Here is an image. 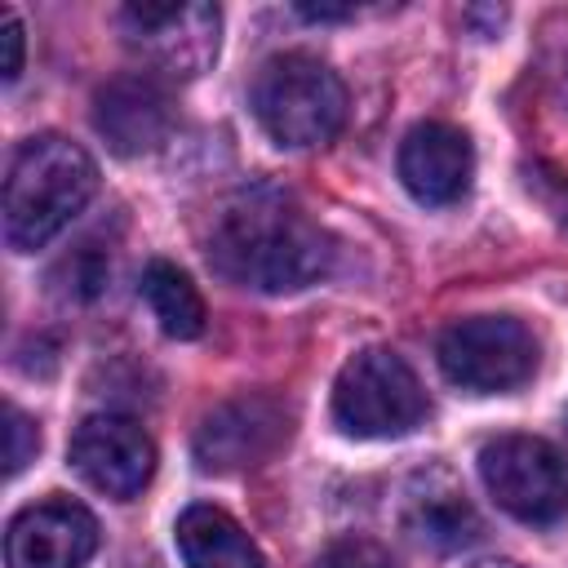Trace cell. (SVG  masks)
Masks as SVG:
<instances>
[{
  "instance_id": "1",
  "label": "cell",
  "mask_w": 568,
  "mask_h": 568,
  "mask_svg": "<svg viewBox=\"0 0 568 568\" xmlns=\"http://www.w3.org/2000/svg\"><path fill=\"white\" fill-rule=\"evenodd\" d=\"M333 262L328 235L280 186H244L209 222V266L257 293H297Z\"/></svg>"
},
{
  "instance_id": "2",
  "label": "cell",
  "mask_w": 568,
  "mask_h": 568,
  "mask_svg": "<svg viewBox=\"0 0 568 568\" xmlns=\"http://www.w3.org/2000/svg\"><path fill=\"white\" fill-rule=\"evenodd\" d=\"M98 191L93 155L62 138L36 133L27 138L4 173V240L13 253L44 248Z\"/></svg>"
},
{
  "instance_id": "3",
  "label": "cell",
  "mask_w": 568,
  "mask_h": 568,
  "mask_svg": "<svg viewBox=\"0 0 568 568\" xmlns=\"http://www.w3.org/2000/svg\"><path fill=\"white\" fill-rule=\"evenodd\" d=\"M248 106L271 142L288 151L324 146L346 124V84L315 53H275L248 84Z\"/></svg>"
},
{
  "instance_id": "4",
  "label": "cell",
  "mask_w": 568,
  "mask_h": 568,
  "mask_svg": "<svg viewBox=\"0 0 568 568\" xmlns=\"http://www.w3.org/2000/svg\"><path fill=\"white\" fill-rule=\"evenodd\" d=\"M426 417V390L404 355L368 346L333 382V422L355 439H399Z\"/></svg>"
},
{
  "instance_id": "5",
  "label": "cell",
  "mask_w": 568,
  "mask_h": 568,
  "mask_svg": "<svg viewBox=\"0 0 568 568\" xmlns=\"http://www.w3.org/2000/svg\"><path fill=\"white\" fill-rule=\"evenodd\" d=\"M439 368L470 395H510L537 373V337L515 315H470L444 328Z\"/></svg>"
},
{
  "instance_id": "6",
  "label": "cell",
  "mask_w": 568,
  "mask_h": 568,
  "mask_svg": "<svg viewBox=\"0 0 568 568\" xmlns=\"http://www.w3.org/2000/svg\"><path fill=\"white\" fill-rule=\"evenodd\" d=\"M488 497L519 524H555L568 515V457L537 435H497L479 448Z\"/></svg>"
},
{
  "instance_id": "7",
  "label": "cell",
  "mask_w": 568,
  "mask_h": 568,
  "mask_svg": "<svg viewBox=\"0 0 568 568\" xmlns=\"http://www.w3.org/2000/svg\"><path fill=\"white\" fill-rule=\"evenodd\" d=\"M124 44L160 75L191 80L217 58L222 13L213 4H124L115 13Z\"/></svg>"
},
{
  "instance_id": "8",
  "label": "cell",
  "mask_w": 568,
  "mask_h": 568,
  "mask_svg": "<svg viewBox=\"0 0 568 568\" xmlns=\"http://www.w3.org/2000/svg\"><path fill=\"white\" fill-rule=\"evenodd\" d=\"M71 466L98 493H106L115 501H129V497H138L151 484L155 444H151V435L133 417L93 413L71 435Z\"/></svg>"
},
{
  "instance_id": "9",
  "label": "cell",
  "mask_w": 568,
  "mask_h": 568,
  "mask_svg": "<svg viewBox=\"0 0 568 568\" xmlns=\"http://www.w3.org/2000/svg\"><path fill=\"white\" fill-rule=\"evenodd\" d=\"M98 550V519L71 497H44L22 506L4 532L9 568H84Z\"/></svg>"
},
{
  "instance_id": "10",
  "label": "cell",
  "mask_w": 568,
  "mask_h": 568,
  "mask_svg": "<svg viewBox=\"0 0 568 568\" xmlns=\"http://www.w3.org/2000/svg\"><path fill=\"white\" fill-rule=\"evenodd\" d=\"M288 439V413L266 395H244L213 408L195 430V462L204 470H244L266 462Z\"/></svg>"
},
{
  "instance_id": "11",
  "label": "cell",
  "mask_w": 568,
  "mask_h": 568,
  "mask_svg": "<svg viewBox=\"0 0 568 568\" xmlns=\"http://www.w3.org/2000/svg\"><path fill=\"white\" fill-rule=\"evenodd\" d=\"M470 178H475V146L462 129L444 120H426L404 133L399 182L417 204H430V209L457 204L470 191Z\"/></svg>"
},
{
  "instance_id": "12",
  "label": "cell",
  "mask_w": 568,
  "mask_h": 568,
  "mask_svg": "<svg viewBox=\"0 0 568 568\" xmlns=\"http://www.w3.org/2000/svg\"><path fill=\"white\" fill-rule=\"evenodd\" d=\"M93 129L106 138L115 155H146L164 146L173 129V106L169 93L160 89L155 75H120L93 98Z\"/></svg>"
},
{
  "instance_id": "13",
  "label": "cell",
  "mask_w": 568,
  "mask_h": 568,
  "mask_svg": "<svg viewBox=\"0 0 568 568\" xmlns=\"http://www.w3.org/2000/svg\"><path fill=\"white\" fill-rule=\"evenodd\" d=\"M404 532L430 550H462L479 541L484 524L475 506L462 497V488H453L444 475H430L417 479V488H408L404 497Z\"/></svg>"
},
{
  "instance_id": "14",
  "label": "cell",
  "mask_w": 568,
  "mask_h": 568,
  "mask_svg": "<svg viewBox=\"0 0 568 568\" xmlns=\"http://www.w3.org/2000/svg\"><path fill=\"white\" fill-rule=\"evenodd\" d=\"M173 537L186 568H266L253 537L217 506H186Z\"/></svg>"
},
{
  "instance_id": "15",
  "label": "cell",
  "mask_w": 568,
  "mask_h": 568,
  "mask_svg": "<svg viewBox=\"0 0 568 568\" xmlns=\"http://www.w3.org/2000/svg\"><path fill=\"white\" fill-rule=\"evenodd\" d=\"M142 297L151 306V315L160 320V328L178 342H191L204 333V297L191 284L186 271H178L173 262H146L142 271Z\"/></svg>"
},
{
  "instance_id": "16",
  "label": "cell",
  "mask_w": 568,
  "mask_h": 568,
  "mask_svg": "<svg viewBox=\"0 0 568 568\" xmlns=\"http://www.w3.org/2000/svg\"><path fill=\"white\" fill-rule=\"evenodd\" d=\"M311 568H399V564L373 537H342L328 550H320V559Z\"/></svg>"
},
{
  "instance_id": "17",
  "label": "cell",
  "mask_w": 568,
  "mask_h": 568,
  "mask_svg": "<svg viewBox=\"0 0 568 568\" xmlns=\"http://www.w3.org/2000/svg\"><path fill=\"white\" fill-rule=\"evenodd\" d=\"M4 470L9 475H18L31 457H36V448H40V430H36V422L22 413V408H9L4 413Z\"/></svg>"
},
{
  "instance_id": "18",
  "label": "cell",
  "mask_w": 568,
  "mask_h": 568,
  "mask_svg": "<svg viewBox=\"0 0 568 568\" xmlns=\"http://www.w3.org/2000/svg\"><path fill=\"white\" fill-rule=\"evenodd\" d=\"M528 191H537L541 204L568 226V173H555V169H546V164H532V169H528Z\"/></svg>"
},
{
  "instance_id": "19",
  "label": "cell",
  "mask_w": 568,
  "mask_h": 568,
  "mask_svg": "<svg viewBox=\"0 0 568 568\" xmlns=\"http://www.w3.org/2000/svg\"><path fill=\"white\" fill-rule=\"evenodd\" d=\"M0 40H4V62H0V71H4V80H18V71H22V27H18L13 13L4 18Z\"/></svg>"
},
{
  "instance_id": "20",
  "label": "cell",
  "mask_w": 568,
  "mask_h": 568,
  "mask_svg": "<svg viewBox=\"0 0 568 568\" xmlns=\"http://www.w3.org/2000/svg\"><path fill=\"white\" fill-rule=\"evenodd\" d=\"M297 13L311 18V22H328V18H351L355 9H351V4H342V9H333V4H302Z\"/></svg>"
},
{
  "instance_id": "21",
  "label": "cell",
  "mask_w": 568,
  "mask_h": 568,
  "mask_svg": "<svg viewBox=\"0 0 568 568\" xmlns=\"http://www.w3.org/2000/svg\"><path fill=\"white\" fill-rule=\"evenodd\" d=\"M470 568H519L515 559H479V564H470Z\"/></svg>"
},
{
  "instance_id": "22",
  "label": "cell",
  "mask_w": 568,
  "mask_h": 568,
  "mask_svg": "<svg viewBox=\"0 0 568 568\" xmlns=\"http://www.w3.org/2000/svg\"><path fill=\"white\" fill-rule=\"evenodd\" d=\"M564 435H568V417H564Z\"/></svg>"
},
{
  "instance_id": "23",
  "label": "cell",
  "mask_w": 568,
  "mask_h": 568,
  "mask_svg": "<svg viewBox=\"0 0 568 568\" xmlns=\"http://www.w3.org/2000/svg\"><path fill=\"white\" fill-rule=\"evenodd\" d=\"M564 89H568V75H564Z\"/></svg>"
}]
</instances>
